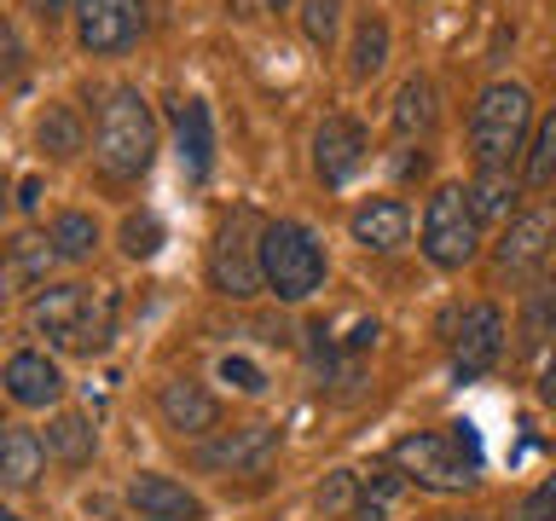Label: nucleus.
I'll return each mask as SVG.
<instances>
[{"label":"nucleus","mask_w":556,"mask_h":521,"mask_svg":"<svg viewBox=\"0 0 556 521\" xmlns=\"http://www.w3.org/2000/svg\"><path fill=\"white\" fill-rule=\"evenodd\" d=\"M498 354H504V313L493 302H476L464 313L458 336H452V377L476 382L498 365Z\"/></svg>","instance_id":"6e6552de"},{"label":"nucleus","mask_w":556,"mask_h":521,"mask_svg":"<svg viewBox=\"0 0 556 521\" xmlns=\"http://www.w3.org/2000/svg\"><path fill=\"white\" fill-rule=\"evenodd\" d=\"M400 498V469H371V481L359 486V504H354V521H382L389 504Z\"/></svg>","instance_id":"c85d7f7f"},{"label":"nucleus","mask_w":556,"mask_h":521,"mask_svg":"<svg viewBox=\"0 0 556 521\" xmlns=\"http://www.w3.org/2000/svg\"><path fill=\"white\" fill-rule=\"evenodd\" d=\"M0 429H7V423H0Z\"/></svg>","instance_id":"79ce46f5"},{"label":"nucleus","mask_w":556,"mask_h":521,"mask_svg":"<svg viewBox=\"0 0 556 521\" xmlns=\"http://www.w3.org/2000/svg\"><path fill=\"white\" fill-rule=\"evenodd\" d=\"M87 302H93V290H87V284H47L29 302V330H35V336H47V342H59V347H70Z\"/></svg>","instance_id":"9b49d317"},{"label":"nucleus","mask_w":556,"mask_h":521,"mask_svg":"<svg viewBox=\"0 0 556 521\" xmlns=\"http://www.w3.org/2000/svg\"><path fill=\"white\" fill-rule=\"evenodd\" d=\"M52 243L47 238H12L7 250H0V295H17V290H41L47 272H52Z\"/></svg>","instance_id":"a211bd4d"},{"label":"nucleus","mask_w":556,"mask_h":521,"mask_svg":"<svg viewBox=\"0 0 556 521\" xmlns=\"http://www.w3.org/2000/svg\"><path fill=\"white\" fill-rule=\"evenodd\" d=\"M510 521H556V481H539L533 493L516 504Z\"/></svg>","instance_id":"473e14b6"},{"label":"nucleus","mask_w":556,"mask_h":521,"mask_svg":"<svg viewBox=\"0 0 556 521\" xmlns=\"http://www.w3.org/2000/svg\"><path fill=\"white\" fill-rule=\"evenodd\" d=\"M348 232H354V243H365V250L377 255H394L400 243L412 238V208L400 198H371L365 208H354V220H348Z\"/></svg>","instance_id":"4468645a"},{"label":"nucleus","mask_w":556,"mask_h":521,"mask_svg":"<svg viewBox=\"0 0 556 521\" xmlns=\"http://www.w3.org/2000/svg\"><path fill=\"white\" fill-rule=\"evenodd\" d=\"M521 198V174L510 168H476V180H469V208H476V220H504Z\"/></svg>","instance_id":"412c9836"},{"label":"nucleus","mask_w":556,"mask_h":521,"mask_svg":"<svg viewBox=\"0 0 556 521\" xmlns=\"http://www.w3.org/2000/svg\"><path fill=\"white\" fill-rule=\"evenodd\" d=\"M278 452V429L273 423H238V429H226L220 441H208L198 452V463L203 469H261Z\"/></svg>","instance_id":"f8f14e48"},{"label":"nucleus","mask_w":556,"mask_h":521,"mask_svg":"<svg viewBox=\"0 0 556 521\" xmlns=\"http://www.w3.org/2000/svg\"><path fill=\"white\" fill-rule=\"evenodd\" d=\"M556 180V111H545L528 134V151H521V186H551Z\"/></svg>","instance_id":"b1692460"},{"label":"nucleus","mask_w":556,"mask_h":521,"mask_svg":"<svg viewBox=\"0 0 556 521\" xmlns=\"http://www.w3.org/2000/svg\"><path fill=\"white\" fill-rule=\"evenodd\" d=\"M35 139H41L47 156H76L81 151V122L70 104H47L41 122H35Z\"/></svg>","instance_id":"bb28decb"},{"label":"nucleus","mask_w":556,"mask_h":521,"mask_svg":"<svg viewBox=\"0 0 556 521\" xmlns=\"http://www.w3.org/2000/svg\"><path fill=\"white\" fill-rule=\"evenodd\" d=\"M446 429H452V446L464 452V463L481 469V434H476V423H446Z\"/></svg>","instance_id":"f704fd0d"},{"label":"nucleus","mask_w":556,"mask_h":521,"mask_svg":"<svg viewBox=\"0 0 556 521\" xmlns=\"http://www.w3.org/2000/svg\"><path fill=\"white\" fill-rule=\"evenodd\" d=\"M365 151H371V139L354 116H325L319 134H313V168H319L325 186H348L365 163Z\"/></svg>","instance_id":"9d476101"},{"label":"nucleus","mask_w":556,"mask_h":521,"mask_svg":"<svg viewBox=\"0 0 556 521\" xmlns=\"http://www.w3.org/2000/svg\"><path fill=\"white\" fill-rule=\"evenodd\" d=\"M261 278L278 302H307L325 284V250L302 220H267L261 226Z\"/></svg>","instance_id":"7ed1b4c3"},{"label":"nucleus","mask_w":556,"mask_h":521,"mask_svg":"<svg viewBox=\"0 0 556 521\" xmlns=\"http://www.w3.org/2000/svg\"><path fill=\"white\" fill-rule=\"evenodd\" d=\"M220 382H232L238 394H267V377H261V365H250L243 354H226V359H220Z\"/></svg>","instance_id":"2f4dec72"},{"label":"nucleus","mask_w":556,"mask_h":521,"mask_svg":"<svg viewBox=\"0 0 556 521\" xmlns=\"http://www.w3.org/2000/svg\"><path fill=\"white\" fill-rule=\"evenodd\" d=\"M93 145H99V168L111 180H139L156 156V116L139 87H111L99 104V128H93Z\"/></svg>","instance_id":"f257e3e1"},{"label":"nucleus","mask_w":556,"mask_h":521,"mask_svg":"<svg viewBox=\"0 0 556 521\" xmlns=\"http://www.w3.org/2000/svg\"><path fill=\"white\" fill-rule=\"evenodd\" d=\"M394 469L412 475L417 486H429V493H464L476 481V463H464L452 434H406V441H394Z\"/></svg>","instance_id":"423d86ee"},{"label":"nucleus","mask_w":556,"mask_h":521,"mask_svg":"<svg viewBox=\"0 0 556 521\" xmlns=\"http://www.w3.org/2000/svg\"><path fill=\"white\" fill-rule=\"evenodd\" d=\"M128 504L139 510V521H198L203 504L168 475H134L128 481Z\"/></svg>","instance_id":"dca6fc26"},{"label":"nucleus","mask_w":556,"mask_h":521,"mask_svg":"<svg viewBox=\"0 0 556 521\" xmlns=\"http://www.w3.org/2000/svg\"><path fill=\"white\" fill-rule=\"evenodd\" d=\"M521 354H539V347L556 342V284H533L528 302H521Z\"/></svg>","instance_id":"4be33fe9"},{"label":"nucleus","mask_w":556,"mask_h":521,"mask_svg":"<svg viewBox=\"0 0 556 521\" xmlns=\"http://www.w3.org/2000/svg\"><path fill=\"white\" fill-rule=\"evenodd\" d=\"M41 446H47L59 463H87V458H93V423H87V417H76V411H64V417H52V423H47Z\"/></svg>","instance_id":"a878e982"},{"label":"nucleus","mask_w":556,"mask_h":521,"mask_svg":"<svg viewBox=\"0 0 556 521\" xmlns=\"http://www.w3.org/2000/svg\"><path fill=\"white\" fill-rule=\"evenodd\" d=\"M539 399L556 411V342H551V354H545V371H539Z\"/></svg>","instance_id":"c9c22d12"},{"label":"nucleus","mask_w":556,"mask_h":521,"mask_svg":"<svg viewBox=\"0 0 556 521\" xmlns=\"http://www.w3.org/2000/svg\"><path fill=\"white\" fill-rule=\"evenodd\" d=\"M481 250V220L469 208V186H434V198L424 203V255L441 272L469 267Z\"/></svg>","instance_id":"20e7f679"},{"label":"nucleus","mask_w":556,"mask_h":521,"mask_svg":"<svg viewBox=\"0 0 556 521\" xmlns=\"http://www.w3.org/2000/svg\"><path fill=\"white\" fill-rule=\"evenodd\" d=\"M0 521H17V516H12V510H0Z\"/></svg>","instance_id":"ea45409f"},{"label":"nucleus","mask_w":556,"mask_h":521,"mask_svg":"<svg viewBox=\"0 0 556 521\" xmlns=\"http://www.w3.org/2000/svg\"><path fill=\"white\" fill-rule=\"evenodd\" d=\"M7 394L17 399V406L41 411V406H52V399L64 394V371L41 354V347H24V354L7 359Z\"/></svg>","instance_id":"2eb2a0df"},{"label":"nucleus","mask_w":556,"mask_h":521,"mask_svg":"<svg viewBox=\"0 0 556 521\" xmlns=\"http://www.w3.org/2000/svg\"><path fill=\"white\" fill-rule=\"evenodd\" d=\"M111 336H116V295L99 290L93 302H87V313H81L76 336H70V354H104Z\"/></svg>","instance_id":"393cba45"},{"label":"nucleus","mask_w":556,"mask_h":521,"mask_svg":"<svg viewBox=\"0 0 556 521\" xmlns=\"http://www.w3.org/2000/svg\"><path fill=\"white\" fill-rule=\"evenodd\" d=\"M146 35V0H76V41L93 59H116Z\"/></svg>","instance_id":"0eeeda50"},{"label":"nucleus","mask_w":556,"mask_h":521,"mask_svg":"<svg viewBox=\"0 0 556 521\" xmlns=\"http://www.w3.org/2000/svg\"><path fill=\"white\" fill-rule=\"evenodd\" d=\"M441 521H481V516H441Z\"/></svg>","instance_id":"58836bf2"},{"label":"nucleus","mask_w":556,"mask_h":521,"mask_svg":"<svg viewBox=\"0 0 556 521\" xmlns=\"http://www.w3.org/2000/svg\"><path fill=\"white\" fill-rule=\"evenodd\" d=\"M41 463H47L41 434H35V429H17V423L0 429V481H7V486H35Z\"/></svg>","instance_id":"6ab92c4d"},{"label":"nucleus","mask_w":556,"mask_h":521,"mask_svg":"<svg viewBox=\"0 0 556 521\" xmlns=\"http://www.w3.org/2000/svg\"><path fill=\"white\" fill-rule=\"evenodd\" d=\"M208 278H215V290L232 295V302H250V295L267 284V278H261V232L243 208L215 232V243H208Z\"/></svg>","instance_id":"39448f33"},{"label":"nucleus","mask_w":556,"mask_h":521,"mask_svg":"<svg viewBox=\"0 0 556 521\" xmlns=\"http://www.w3.org/2000/svg\"><path fill=\"white\" fill-rule=\"evenodd\" d=\"M122 250H128L134 260H151L156 250H163V220L156 215H128L122 220Z\"/></svg>","instance_id":"7c9ffc66"},{"label":"nucleus","mask_w":556,"mask_h":521,"mask_svg":"<svg viewBox=\"0 0 556 521\" xmlns=\"http://www.w3.org/2000/svg\"><path fill=\"white\" fill-rule=\"evenodd\" d=\"M434 116H441V104H434V81L429 76H412L406 87L394 93V134L400 139H424L434 128Z\"/></svg>","instance_id":"aec40b11"},{"label":"nucleus","mask_w":556,"mask_h":521,"mask_svg":"<svg viewBox=\"0 0 556 521\" xmlns=\"http://www.w3.org/2000/svg\"><path fill=\"white\" fill-rule=\"evenodd\" d=\"M556 243V208H528V215H516L510 226H504L498 250H493V267L504 278H528L539 260L551 255Z\"/></svg>","instance_id":"1a4fd4ad"},{"label":"nucleus","mask_w":556,"mask_h":521,"mask_svg":"<svg viewBox=\"0 0 556 521\" xmlns=\"http://www.w3.org/2000/svg\"><path fill=\"white\" fill-rule=\"evenodd\" d=\"M533 134V99L521 81H493L481 87L476 111H469V145H476V168H510L528 151Z\"/></svg>","instance_id":"f03ea898"},{"label":"nucleus","mask_w":556,"mask_h":521,"mask_svg":"<svg viewBox=\"0 0 556 521\" xmlns=\"http://www.w3.org/2000/svg\"><path fill=\"white\" fill-rule=\"evenodd\" d=\"M70 7V0H29V12H41V17H59Z\"/></svg>","instance_id":"e433bc0d"},{"label":"nucleus","mask_w":556,"mask_h":521,"mask_svg":"<svg viewBox=\"0 0 556 521\" xmlns=\"http://www.w3.org/2000/svg\"><path fill=\"white\" fill-rule=\"evenodd\" d=\"M174 151H180V168L191 180H208V168H215V128H208L203 99H186L174 111Z\"/></svg>","instance_id":"f3484780"},{"label":"nucleus","mask_w":556,"mask_h":521,"mask_svg":"<svg viewBox=\"0 0 556 521\" xmlns=\"http://www.w3.org/2000/svg\"><path fill=\"white\" fill-rule=\"evenodd\" d=\"M382 64H389V24H382V17H359V24H354V47H348V76L371 81Z\"/></svg>","instance_id":"5701e85b"},{"label":"nucleus","mask_w":556,"mask_h":521,"mask_svg":"<svg viewBox=\"0 0 556 521\" xmlns=\"http://www.w3.org/2000/svg\"><path fill=\"white\" fill-rule=\"evenodd\" d=\"M267 7H285V0H267Z\"/></svg>","instance_id":"a19ab883"},{"label":"nucleus","mask_w":556,"mask_h":521,"mask_svg":"<svg viewBox=\"0 0 556 521\" xmlns=\"http://www.w3.org/2000/svg\"><path fill=\"white\" fill-rule=\"evenodd\" d=\"M17 203H24V208L41 203V180H24V191H17Z\"/></svg>","instance_id":"4c0bfd02"},{"label":"nucleus","mask_w":556,"mask_h":521,"mask_svg":"<svg viewBox=\"0 0 556 521\" xmlns=\"http://www.w3.org/2000/svg\"><path fill=\"white\" fill-rule=\"evenodd\" d=\"M354 486H359V481H354V475H348V469H342V475H330V481H325V493H319V504H325L330 516L354 510Z\"/></svg>","instance_id":"72a5a7b5"},{"label":"nucleus","mask_w":556,"mask_h":521,"mask_svg":"<svg viewBox=\"0 0 556 521\" xmlns=\"http://www.w3.org/2000/svg\"><path fill=\"white\" fill-rule=\"evenodd\" d=\"M52 255H64V260H87L93 255V243H99V226H93V215H81V208H70V215H59L52 220Z\"/></svg>","instance_id":"cd10ccee"},{"label":"nucleus","mask_w":556,"mask_h":521,"mask_svg":"<svg viewBox=\"0 0 556 521\" xmlns=\"http://www.w3.org/2000/svg\"><path fill=\"white\" fill-rule=\"evenodd\" d=\"M342 12H348V0H302V35L313 47H337Z\"/></svg>","instance_id":"c756f323"},{"label":"nucleus","mask_w":556,"mask_h":521,"mask_svg":"<svg viewBox=\"0 0 556 521\" xmlns=\"http://www.w3.org/2000/svg\"><path fill=\"white\" fill-rule=\"evenodd\" d=\"M156 406H163V423L174 434H215V423H220V399L208 394L203 382H186V377L163 382Z\"/></svg>","instance_id":"ddd939ff"}]
</instances>
